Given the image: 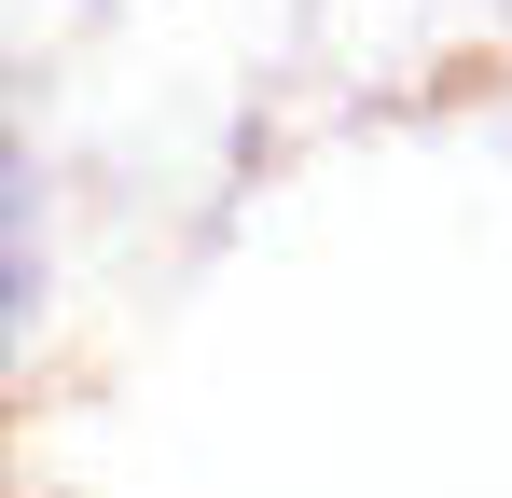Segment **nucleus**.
Here are the masks:
<instances>
[]
</instances>
